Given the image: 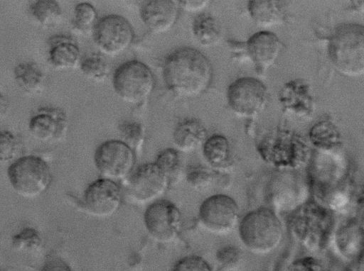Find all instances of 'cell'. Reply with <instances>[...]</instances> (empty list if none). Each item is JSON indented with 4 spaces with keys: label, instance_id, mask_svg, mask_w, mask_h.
Here are the masks:
<instances>
[{
    "label": "cell",
    "instance_id": "cell-4",
    "mask_svg": "<svg viewBox=\"0 0 364 271\" xmlns=\"http://www.w3.org/2000/svg\"><path fill=\"white\" fill-rule=\"evenodd\" d=\"M333 217L327 207L313 201L298 206L289 219V229L293 237L311 251L327 244L333 228Z\"/></svg>",
    "mask_w": 364,
    "mask_h": 271
},
{
    "label": "cell",
    "instance_id": "cell-12",
    "mask_svg": "<svg viewBox=\"0 0 364 271\" xmlns=\"http://www.w3.org/2000/svg\"><path fill=\"white\" fill-rule=\"evenodd\" d=\"M240 209L231 197L216 194L206 198L200 205L198 220L208 231L215 234L230 232L238 221Z\"/></svg>",
    "mask_w": 364,
    "mask_h": 271
},
{
    "label": "cell",
    "instance_id": "cell-1",
    "mask_svg": "<svg viewBox=\"0 0 364 271\" xmlns=\"http://www.w3.org/2000/svg\"><path fill=\"white\" fill-rule=\"evenodd\" d=\"M162 75L166 88L177 96L193 98L203 94L213 77L212 65L198 50L183 47L165 58Z\"/></svg>",
    "mask_w": 364,
    "mask_h": 271
},
{
    "label": "cell",
    "instance_id": "cell-5",
    "mask_svg": "<svg viewBox=\"0 0 364 271\" xmlns=\"http://www.w3.org/2000/svg\"><path fill=\"white\" fill-rule=\"evenodd\" d=\"M243 245L255 254L264 255L274 250L283 238V227L275 212L259 207L248 212L239 224Z\"/></svg>",
    "mask_w": 364,
    "mask_h": 271
},
{
    "label": "cell",
    "instance_id": "cell-17",
    "mask_svg": "<svg viewBox=\"0 0 364 271\" xmlns=\"http://www.w3.org/2000/svg\"><path fill=\"white\" fill-rule=\"evenodd\" d=\"M282 43L272 32L261 31L252 35L244 45V49L255 65L258 74H263L277 60Z\"/></svg>",
    "mask_w": 364,
    "mask_h": 271
},
{
    "label": "cell",
    "instance_id": "cell-25",
    "mask_svg": "<svg viewBox=\"0 0 364 271\" xmlns=\"http://www.w3.org/2000/svg\"><path fill=\"white\" fill-rule=\"evenodd\" d=\"M192 32L196 41L203 47L217 45L222 38V28L211 14L201 13L193 20Z\"/></svg>",
    "mask_w": 364,
    "mask_h": 271
},
{
    "label": "cell",
    "instance_id": "cell-38",
    "mask_svg": "<svg viewBox=\"0 0 364 271\" xmlns=\"http://www.w3.org/2000/svg\"><path fill=\"white\" fill-rule=\"evenodd\" d=\"M206 0H185L178 1L180 9L185 11L196 13L203 11L209 4Z\"/></svg>",
    "mask_w": 364,
    "mask_h": 271
},
{
    "label": "cell",
    "instance_id": "cell-21",
    "mask_svg": "<svg viewBox=\"0 0 364 271\" xmlns=\"http://www.w3.org/2000/svg\"><path fill=\"white\" fill-rule=\"evenodd\" d=\"M202 148L203 157L212 170L220 172L232 165L231 146L225 136L215 133L208 136Z\"/></svg>",
    "mask_w": 364,
    "mask_h": 271
},
{
    "label": "cell",
    "instance_id": "cell-41",
    "mask_svg": "<svg viewBox=\"0 0 364 271\" xmlns=\"http://www.w3.org/2000/svg\"><path fill=\"white\" fill-rule=\"evenodd\" d=\"M0 271H1V267H0Z\"/></svg>",
    "mask_w": 364,
    "mask_h": 271
},
{
    "label": "cell",
    "instance_id": "cell-27",
    "mask_svg": "<svg viewBox=\"0 0 364 271\" xmlns=\"http://www.w3.org/2000/svg\"><path fill=\"white\" fill-rule=\"evenodd\" d=\"M29 12L34 21L46 28L58 25L63 17V10L55 0H35L29 6Z\"/></svg>",
    "mask_w": 364,
    "mask_h": 271
},
{
    "label": "cell",
    "instance_id": "cell-15",
    "mask_svg": "<svg viewBox=\"0 0 364 271\" xmlns=\"http://www.w3.org/2000/svg\"><path fill=\"white\" fill-rule=\"evenodd\" d=\"M66 112L58 106H41L31 115L28 129L32 136L43 142L61 140L68 130Z\"/></svg>",
    "mask_w": 364,
    "mask_h": 271
},
{
    "label": "cell",
    "instance_id": "cell-31",
    "mask_svg": "<svg viewBox=\"0 0 364 271\" xmlns=\"http://www.w3.org/2000/svg\"><path fill=\"white\" fill-rule=\"evenodd\" d=\"M11 244L17 251L33 252L41 248L43 239L38 230L25 227L11 237Z\"/></svg>",
    "mask_w": 364,
    "mask_h": 271
},
{
    "label": "cell",
    "instance_id": "cell-40",
    "mask_svg": "<svg viewBox=\"0 0 364 271\" xmlns=\"http://www.w3.org/2000/svg\"><path fill=\"white\" fill-rule=\"evenodd\" d=\"M350 271H363V255L358 257L357 262L353 265Z\"/></svg>",
    "mask_w": 364,
    "mask_h": 271
},
{
    "label": "cell",
    "instance_id": "cell-33",
    "mask_svg": "<svg viewBox=\"0 0 364 271\" xmlns=\"http://www.w3.org/2000/svg\"><path fill=\"white\" fill-rule=\"evenodd\" d=\"M19 143L16 135L9 130H0V162L14 160L18 151Z\"/></svg>",
    "mask_w": 364,
    "mask_h": 271
},
{
    "label": "cell",
    "instance_id": "cell-2",
    "mask_svg": "<svg viewBox=\"0 0 364 271\" xmlns=\"http://www.w3.org/2000/svg\"><path fill=\"white\" fill-rule=\"evenodd\" d=\"M327 52L329 60L341 74L351 77L364 72V28L360 24L338 25L331 35Z\"/></svg>",
    "mask_w": 364,
    "mask_h": 271
},
{
    "label": "cell",
    "instance_id": "cell-6",
    "mask_svg": "<svg viewBox=\"0 0 364 271\" xmlns=\"http://www.w3.org/2000/svg\"><path fill=\"white\" fill-rule=\"evenodd\" d=\"M6 175L14 191L27 199L38 197L47 192L53 179L48 162L35 155L14 160L9 166Z\"/></svg>",
    "mask_w": 364,
    "mask_h": 271
},
{
    "label": "cell",
    "instance_id": "cell-11",
    "mask_svg": "<svg viewBox=\"0 0 364 271\" xmlns=\"http://www.w3.org/2000/svg\"><path fill=\"white\" fill-rule=\"evenodd\" d=\"M143 221L152 239L160 243H171L179 235L182 219L180 210L174 203L159 199L148 204Z\"/></svg>",
    "mask_w": 364,
    "mask_h": 271
},
{
    "label": "cell",
    "instance_id": "cell-24",
    "mask_svg": "<svg viewBox=\"0 0 364 271\" xmlns=\"http://www.w3.org/2000/svg\"><path fill=\"white\" fill-rule=\"evenodd\" d=\"M311 144L324 153H331L341 145V134L337 126L331 120L316 123L309 132Z\"/></svg>",
    "mask_w": 364,
    "mask_h": 271
},
{
    "label": "cell",
    "instance_id": "cell-9",
    "mask_svg": "<svg viewBox=\"0 0 364 271\" xmlns=\"http://www.w3.org/2000/svg\"><path fill=\"white\" fill-rule=\"evenodd\" d=\"M230 109L238 116L254 118L262 113L268 101L264 84L253 77H242L233 81L227 89Z\"/></svg>",
    "mask_w": 364,
    "mask_h": 271
},
{
    "label": "cell",
    "instance_id": "cell-36",
    "mask_svg": "<svg viewBox=\"0 0 364 271\" xmlns=\"http://www.w3.org/2000/svg\"><path fill=\"white\" fill-rule=\"evenodd\" d=\"M288 271H326L325 268L315 259L304 258L296 260Z\"/></svg>",
    "mask_w": 364,
    "mask_h": 271
},
{
    "label": "cell",
    "instance_id": "cell-28",
    "mask_svg": "<svg viewBox=\"0 0 364 271\" xmlns=\"http://www.w3.org/2000/svg\"><path fill=\"white\" fill-rule=\"evenodd\" d=\"M97 21L95 6L88 2H80L74 8L71 26L76 33L87 35L92 32Z\"/></svg>",
    "mask_w": 364,
    "mask_h": 271
},
{
    "label": "cell",
    "instance_id": "cell-19",
    "mask_svg": "<svg viewBox=\"0 0 364 271\" xmlns=\"http://www.w3.org/2000/svg\"><path fill=\"white\" fill-rule=\"evenodd\" d=\"M81 57L78 43L73 37L65 34H56L48 38L47 59L54 69L73 70L79 66Z\"/></svg>",
    "mask_w": 364,
    "mask_h": 271
},
{
    "label": "cell",
    "instance_id": "cell-32",
    "mask_svg": "<svg viewBox=\"0 0 364 271\" xmlns=\"http://www.w3.org/2000/svg\"><path fill=\"white\" fill-rule=\"evenodd\" d=\"M218 172L203 166H192L186 171V179L193 189L204 191L218 181Z\"/></svg>",
    "mask_w": 364,
    "mask_h": 271
},
{
    "label": "cell",
    "instance_id": "cell-39",
    "mask_svg": "<svg viewBox=\"0 0 364 271\" xmlns=\"http://www.w3.org/2000/svg\"><path fill=\"white\" fill-rule=\"evenodd\" d=\"M9 102L5 94L0 91V117L4 116L8 111Z\"/></svg>",
    "mask_w": 364,
    "mask_h": 271
},
{
    "label": "cell",
    "instance_id": "cell-13",
    "mask_svg": "<svg viewBox=\"0 0 364 271\" xmlns=\"http://www.w3.org/2000/svg\"><path fill=\"white\" fill-rule=\"evenodd\" d=\"M127 179L129 196L141 204H149L161 199L169 187L166 177L154 162L140 165Z\"/></svg>",
    "mask_w": 364,
    "mask_h": 271
},
{
    "label": "cell",
    "instance_id": "cell-35",
    "mask_svg": "<svg viewBox=\"0 0 364 271\" xmlns=\"http://www.w3.org/2000/svg\"><path fill=\"white\" fill-rule=\"evenodd\" d=\"M171 271H213L208 262L198 255H187L175 262Z\"/></svg>",
    "mask_w": 364,
    "mask_h": 271
},
{
    "label": "cell",
    "instance_id": "cell-29",
    "mask_svg": "<svg viewBox=\"0 0 364 271\" xmlns=\"http://www.w3.org/2000/svg\"><path fill=\"white\" fill-rule=\"evenodd\" d=\"M79 67L85 77L97 82H104L109 73L108 62L97 53H91L81 57Z\"/></svg>",
    "mask_w": 364,
    "mask_h": 271
},
{
    "label": "cell",
    "instance_id": "cell-26",
    "mask_svg": "<svg viewBox=\"0 0 364 271\" xmlns=\"http://www.w3.org/2000/svg\"><path fill=\"white\" fill-rule=\"evenodd\" d=\"M154 163L166 177L168 186L176 184L183 173V164L181 153L174 148L161 150L156 155Z\"/></svg>",
    "mask_w": 364,
    "mask_h": 271
},
{
    "label": "cell",
    "instance_id": "cell-23",
    "mask_svg": "<svg viewBox=\"0 0 364 271\" xmlns=\"http://www.w3.org/2000/svg\"><path fill=\"white\" fill-rule=\"evenodd\" d=\"M247 10L252 19L263 27L282 23L286 17V9L281 1H249Z\"/></svg>",
    "mask_w": 364,
    "mask_h": 271
},
{
    "label": "cell",
    "instance_id": "cell-16",
    "mask_svg": "<svg viewBox=\"0 0 364 271\" xmlns=\"http://www.w3.org/2000/svg\"><path fill=\"white\" fill-rule=\"evenodd\" d=\"M282 111L296 117L311 118L315 111V101L310 86L300 79L286 82L278 97Z\"/></svg>",
    "mask_w": 364,
    "mask_h": 271
},
{
    "label": "cell",
    "instance_id": "cell-7",
    "mask_svg": "<svg viewBox=\"0 0 364 271\" xmlns=\"http://www.w3.org/2000/svg\"><path fill=\"white\" fill-rule=\"evenodd\" d=\"M112 86L122 100L137 104L151 94L155 87V78L149 66L141 61L132 60L115 70Z\"/></svg>",
    "mask_w": 364,
    "mask_h": 271
},
{
    "label": "cell",
    "instance_id": "cell-8",
    "mask_svg": "<svg viewBox=\"0 0 364 271\" xmlns=\"http://www.w3.org/2000/svg\"><path fill=\"white\" fill-rule=\"evenodd\" d=\"M94 163L101 177L117 182L134 170L136 153L120 140H107L97 147Z\"/></svg>",
    "mask_w": 364,
    "mask_h": 271
},
{
    "label": "cell",
    "instance_id": "cell-22",
    "mask_svg": "<svg viewBox=\"0 0 364 271\" xmlns=\"http://www.w3.org/2000/svg\"><path fill=\"white\" fill-rule=\"evenodd\" d=\"M13 74L17 87L26 95H36L44 89L46 74L36 62L18 63L14 68Z\"/></svg>",
    "mask_w": 364,
    "mask_h": 271
},
{
    "label": "cell",
    "instance_id": "cell-30",
    "mask_svg": "<svg viewBox=\"0 0 364 271\" xmlns=\"http://www.w3.org/2000/svg\"><path fill=\"white\" fill-rule=\"evenodd\" d=\"M118 131L120 140L135 153L141 149L145 140V131L140 123L130 120L122 121L118 126Z\"/></svg>",
    "mask_w": 364,
    "mask_h": 271
},
{
    "label": "cell",
    "instance_id": "cell-20",
    "mask_svg": "<svg viewBox=\"0 0 364 271\" xmlns=\"http://www.w3.org/2000/svg\"><path fill=\"white\" fill-rule=\"evenodd\" d=\"M208 138L204 125L196 118H185L175 126L173 143L180 153H188L202 146Z\"/></svg>",
    "mask_w": 364,
    "mask_h": 271
},
{
    "label": "cell",
    "instance_id": "cell-34",
    "mask_svg": "<svg viewBox=\"0 0 364 271\" xmlns=\"http://www.w3.org/2000/svg\"><path fill=\"white\" fill-rule=\"evenodd\" d=\"M216 260L222 270L231 271L240 265L242 254L240 250L235 246H225L218 250Z\"/></svg>",
    "mask_w": 364,
    "mask_h": 271
},
{
    "label": "cell",
    "instance_id": "cell-3",
    "mask_svg": "<svg viewBox=\"0 0 364 271\" xmlns=\"http://www.w3.org/2000/svg\"><path fill=\"white\" fill-rule=\"evenodd\" d=\"M257 150L266 162L279 168L301 167L311 155L305 139L284 127H277L264 135Z\"/></svg>",
    "mask_w": 364,
    "mask_h": 271
},
{
    "label": "cell",
    "instance_id": "cell-14",
    "mask_svg": "<svg viewBox=\"0 0 364 271\" xmlns=\"http://www.w3.org/2000/svg\"><path fill=\"white\" fill-rule=\"evenodd\" d=\"M122 194L114 181L100 177L91 182L84 191L82 205L90 216L107 218L120 208Z\"/></svg>",
    "mask_w": 364,
    "mask_h": 271
},
{
    "label": "cell",
    "instance_id": "cell-10",
    "mask_svg": "<svg viewBox=\"0 0 364 271\" xmlns=\"http://www.w3.org/2000/svg\"><path fill=\"white\" fill-rule=\"evenodd\" d=\"M93 40L103 55L115 57L129 48L134 38L130 23L122 16L109 14L100 18L92 32Z\"/></svg>",
    "mask_w": 364,
    "mask_h": 271
},
{
    "label": "cell",
    "instance_id": "cell-18",
    "mask_svg": "<svg viewBox=\"0 0 364 271\" xmlns=\"http://www.w3.org/2000/svg\"><path fill=\"white\" fill-rule=\"evenodd\" d=\"M178 1L149 0L142 2L140 17L144 25L154 33L168 31L179 16Z\"/></svg>",
    "mask_w": 364,
    "mask_h": 271
},
{
    "label": "cell",
    "instance_id": "cell-37",
    "mask_svg": "<svg viewBox=\"0 0 364 271\" xmlns=\"http://www.w3.org/2000/svg\"><path fill=\"white\" fill-rule=\"evenodd\" d=\"M40 271H73L70 265L62 258L50 257L46 259Z\"/></svg>",
    "mask_w": 364,
    "mask_h": 271
}]
</instances>
